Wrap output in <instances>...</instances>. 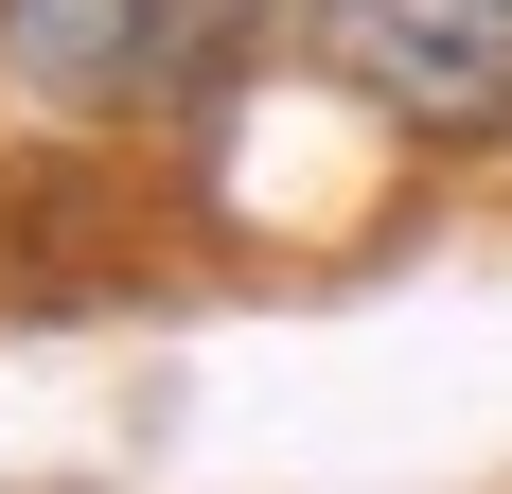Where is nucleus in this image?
Segmentation results:
<instances>
[{"mask_svg": "<svg viewBox=\"0 0 512 494\" xmlns=\"http://www.w3.org/2000/svg\"><path fill=\"white\" fill-rule=\"evenodd\" d=\"M283 18H301L318 89L371 106L389 142H442V159L512 142V0H283Z\"/></svg>", "mask_w": 512, "mask_h": 494, "instance_id": "f257e3e1", "label": "nucleus"}, {"mask_svg": "<svg viewBox=\"0 0 512 494\" xmlns=\"http://www.w3.org/2000/svg\"><path fill=\"white\" fill-rule=\"evenodd\" d=\"M230 0H0V71L36 106H159L195 89Z\"/></svg>", "mask_w": 512, "mask_h": 494, "instance_id": "f03ea898", "label": "nucleus"}]
</instances>
